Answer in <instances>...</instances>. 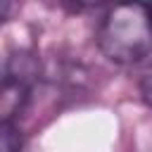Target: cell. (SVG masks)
<instances>
[{
  "instance_id": "7a4b0ae2",
  "label": "cell",
  "mask_w": 152,
  "mask_h": 152,
  "mask_svg": "<svg viewBox=\"0 0 152 152\" xmlns=\"http://www.w3.org/2000/svg\"><path fill=\"white\" fill-rule=\"evenodd\" d=\"M33 81L36 64L28 55H17L0 64V128L12 126V121L24 112Z\"/></svg>"
},
{
  "instance_id": "277c9868",
  "label": "cell",
  "mask_w": 152,
  "mask_h": 152,
  "mask_svg": "<svg viewBox=\"0 0 152 152\" xmlns=\"http://www.w3.org/2000/svg\"><path fill=\"white\" fill-rule=\"evenodd\" d=\"M10 10H12V5H10V2H0V24H2L5 19H7Z\"/></svg>"
},
{
  "instance_id": "3957f363",
  "label": "cell",
  "mask_w": 152,
  "mask_h": 152,
  "mask_svg": "<svg viewBox=\"0 0 152 152\" xmlns=\"http://www.w3.org/2000/svg\"><path fill=\"white\" fill-rule=\"evenodd\" d=\"M140 95H142V100L152 107V66L142 74V78H140Z\"/></svg>"
},
{
  "instance_id": "6da1fadb",
  "label": "cell",
  "mask_w": 152,
  "mask_h": 152,
  "mask_svg": "<svg viewBox=\"0 0 152 152\" xmlns=\"http://www.w3.org/2000/svg\"><path fill=\"white\" fill-rule=\"evenodd\" d=\"M97 48L114 64H135L152 50L150 5L112 7L97 28Z\"/></svg>"
},
{
  "instance_id": "5b68a950",
  "label": "cell",
  "mask_w": 152,
  "mask_h": 152,
  "mask_svg": "<svg viewBox=\"0 0 152 152\" xmlns=\"http://www.w3.org/2000/svg\"><path fill=\"white\" fill-rule=\"evenodd\" d=\"M150 24H152V5H150Z\"/></svg>"
}]
</instances>
